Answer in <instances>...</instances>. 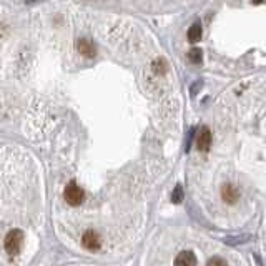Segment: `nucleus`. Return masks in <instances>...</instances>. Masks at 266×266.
<instances>
[{
  "mask_svg": "<svg viewBox=\"0 0 266 266\" xmlns=\"http://www.w3.org/2000/svg\"><path fill=\"white\" fill-rule=\"evenodd\" d=\"M77 49H78V52H80L82 55L88 57V58H93L95 57V53H97L95 45H93L90 40H87V38H80L78 44H77Z\"/></svg>",
  "mask_w": 266,
  "mask_h": 266,
  "instance_id": "nucleus-5",
  "label": "nucleus"
},
{
  "mask_svg": "<svg viewBox=\"0 0 266 266\" xmlns=\"http://www.w3.org/2000/svg\"><path fill=\"white\" fill-rule=\"evenodd\" d=\"M211 147V132L208 127H201L197 136V148L200 151H208Z\"/></svg>",
  "mask_w": 266,
  "mask_h": 266,
  "instance_id": "nucleus-4",
  "label": "nucleus"
},
{
  "mask_svg": "<svg viewBox=\"0 0 266 266\" xmlns=\"http://www.w3.org/2000/svg\"><path fill=\"white\" fill-rule=\"evenodd\" d=\"M221 198L223 201L228 203V205H234V203L238 201V198H240V193H238L233 185H225L221 190Z\"/></svg>",
  "mask_w": 266,
  "mask_h": 266,
  "instance_id": "nucleus-6",
  "label": "nucleus"
},
{
  "mask_svg": "<svg viewBox=\"0 0 266 266\" xmlns=\"http://www.w3.org/2000/svg\"><path fill=\"white\" fill-rule=\"evenodd\" d=\"M64 197H65V201L68 203V205L78 206V205H82V203H83L85 193H83V190H82L75 182H70L68 185H66L65 191H64Z\"/></svg>",
  "mask_w": 266,
  "mask_h": 266,
  "instance_id": "nucleus-1",
  "label": "nucleus"
},
{
  "mask_svg": "<svg viewBox=\"0 0 266 266\" xmlns=\"http://www.w3.org/2000/svg\"><path fill=\"white\" fill-rule=\"evenodd\" d=\"M171 201L177 203V205L183 201V188L180 185H177V188L173 190V195H171Z\"/></svg>",
  "mask_w": 266,
  "mask_h": 266,
  "instance_id": "nucleus-10",
  "label": "nucleus"
},
{
  "mask_svg": "<svg viewBox=\"0 0 266 266\" xmlns=\"http://www.w3.org/2000/svg\"><path fill=\"white\" fill-rule=\"evenodd\" d=\"M206 266H228V265H226V261L223 260V258H220V256H213V258H210V260H208V263H206Z\"/></svg>",
  "mask_w": 266,
  "mask_h": 266,
  "instance_id": "nucleus-11",
  "label": "nucleus"
},
{
  "mask_svg": "<svg viewBox=\"0 0 266 266\" xmlns=\"http://www.w3.org/2000/svg\"><path fill=\"white\" fill-rule=\"evenodd\" d=\"M200 38H201V23L195 22L188 29V40L191 44H197V42H200Z\"/></svg>",
  "mask_w": 266,
  "mask_h": 266,
  "instance_id": "nucleus-8",
  "label": "nucleus"
},
{
  "mask_svg": "<svg viewBox=\"0 0 266 266\" xmlns=\"http://www.w3.org/2000/svg\"><path fill=\"white\" fill-rule=\"evenodd\" d=\"M201 57H203V52L200 49H197V47L188 52V58L191 64H200V62H201Z\"/></svg>",
  "mask_w": 266,
  "mask_h": 266,
  "instance_id": "nucleus-9",
  "label": "nucleus"
},
{
  "mask_svg": "<svg viewBox=\"0 0 266 266\" xmlns=\"http://www.w3.org/2000/svg\"><path fill=\"white\" fill-rule=\"evenodd\" d=\"M22 241H23V233L20 230H12L5 236V251L12 256L17 255L20 251Z\"/></svg>",
  "mask_w": 266,
  "mask_h": 266,
  "instance_id": "nucleus-2",
  "label": "nucleus"
},
{
  "mask_svg": "<svg viewBox=\"0 0 266 266\" xmlns=\"http://www.w3.org/2000/svg\"><path fill=\"white\" fill-rule=\"evenodd\" d=\"M251 2H253V3H256V5H258V3H261L263 0H251Z\"/></svg>",
  "mask_w": 266,
  "mask_h": 266,
  "instance_id": "nucleus-12",
  "label": "nucleus"
},
{
  "mask_svg": "<svg viewBox=\"0 0 266 266\" xmlns=\"http://www.w3.org/2000/svg\"><path fill=\"white\" fill-rule=\"evenodd\" d=\"M82 245H83V248L90 249V251H97L101 246L100 234L93 232V230H88V232H85L83 236H82Z\"/></svg>",
  "mask_w": 266,
  "mask_h": 266,
  "instance_id": "nucleus-3",
  "label": "nucleus"
},
{
  "mask_svg": "<svg viewBox=\"0 0 266 266\" xmlns=\"http://www.w3.org/2000/svg\"><path fill=\"white\" fill-rule=\"evenodd\" d=\"M32 2H38V0H27V3H32Z\"/></svg>",
  "mask_w": 266,
  "mask_h": 266,
  "instance_id": "nucleus-13",
  "label": "nucleus"
},
{
  "mask_svg": "<svg viewBox=\"0 0 266 266\" xmlns=\"http://www.w3.org/2000/svg\"><path fill=\"white\" fill-rule=\"evenodd\" d=\"M175 266H197V256L191 251H182L175 258Z\"/></svg>",
  "mask_w": 266,
  "mask_h": 266,
  "instance_id": "nucleus-7",
  "label": "nucleus"
}]
</instances>
